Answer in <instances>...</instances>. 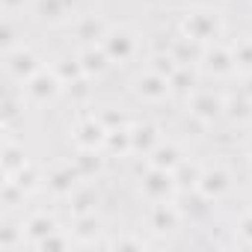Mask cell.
I'll return each instance as SVG.
<instances>
[{"label": "cell", "mask_w": 252, "mask_h": 252, "mask_svg": "<svg viewBox=\"0 0 252 252\" xmlns=\"http://www.w3.org/2000/svg\"><path fill=\"white\" fill-rule=\"evenodd\" d=\"M71 140L77 149H86V152H98L107 140V125L95 116H86L74 125V131H71Z\"/></svg>", "instance_id": "277c9868"}, {"label": "cell", "mask_w": 252, "mask_h": 252, "mask_svg": "<svg viewBox=\"0 0 252 252\" xmlns=\"http://www.w3.org/2000/svg\"><path fill=\"white\" fill-rule=\"evenodd\" d=\"M131 137H134V152H143V155H149L160 143L155 125H137V128H131Z\"/></svg>", "instance_id": "d6986e66"}, {"label": "cell", "mask_w": 252, "mask_h": 252, "mask_svg": "<svg viewBox=\"0 0 252 252\" xmlns=\"http://www.w3.org/2000/svg\"><path fill=\"white\" fill-rule=\"evenodd\" d=\"M63 80L57 77V71L51 68H42L39 74H33L27 83H24V92H27V98L33 101V104H48V101H54L60 92H63Z\"/></svg>", "instance_id": "7a4b0ae2"}, {"label": "cell", "mask_w": 252, "mask_h": 252, "mask_svg": "<svg viewBox=\"0 0 252 252\" xmlns=\"http://www.w3.org/2000/svg\"><path fill=\"white\" fill-rule=\"evenodd\" d=\"M9 181H15L21 190H33V187H36V181H39V172H36V169L27 163V166H24V169H21L15 178H9Z\"/></svg>", "instance_id": "f1b7e54d"}, {"label": "cell", "mask_w": 252, "mask_h": 252, "mask_svg": "<svg viewBox=\"0 0 252 252\" xmlns=\"http://www.w3.org/2000/svg\"><path fill=\"white\" fill-rule=\"evenodd\" d=\"M36 9L48 21H63L71 12V0H36Z\"/></svg>", "instance_id": "ffe728a7"}, {"label": "cell", "mask_w": 252, "mask_h": 252, "mask_svg": "<svg viewBox=\"0 0 252 252\" xmlns=\"http://www.w3.org/2000/svg\"><path fill=\"white\" fill-rule=\"evenodd\" d=\"M249 155H252V146H249Z\"/></svg>", "instance_id": "e575fe53"}, {"label": "cell", "mask_w": 252, "mask_h": 252, "mask_svg": "<svg viewBox=\"0 0 252 252\" xmlns=\"http://www.w3.org/2000/svg\"><path fill=\"white\" fill-rule=\"evenodd\" d=\"M249 172H252V163H249Z\"/></svg>", "instance_id": "d590c367"}, {"label": "cell", "mask_w": 252, "mask_h": 252, "mask_svg": "<svg viewBox=\"0 0 252 252\" xmlns=\"http://www.w3.org/2000/svg\"><path fill=\"white\" fill-rule=\"evenodd\" d=\"M181 36L199 42V45H214L222 36V18L214 9H193L181 18Z\"/></svg>", "instance_id": "6da1fadb"}, {"label": "cell", "mask_w": 252, "mask_h": 252, "mask_svg": "<svg viewBox=\"0 0 252 252\" xmlns=\"http://www.w3.org/2000/svg\"><path fill=\"white\" fill-rule=\"evenodd\" d=\"M36 246H39V249H65V246H68V240H65V237H60V234L54 231V234H48L45 240H39Z\"/></svg>", "instance_id": "4dcf8cb0"}, {"label": "cell", "mask_w": 252, "mask_h": 252, "mask_svg": "<svg viewBox=\"0 0 252 252\" xmlns=\"http://www.w3.org/2000/svg\"><path fill=\"white\" fill-rule=\"evenodd\" d=\"M178 65H181V63H178V60H175L172 54H158V57H152V65H149V68L172 80V74L178 71Z\"/></svg>", "instance_id": "d4e9b609"}, {"label": "cell", "mask_w": 252, "mask_h": 252, "mask_svg": "<svg viewBox=\"0 0 252 252\" xmlns=\"http://www.w3.org/2000/svg\"><path fill=\"white\" fill-rule=\"evenodd\" d=\"M149 222H152V228L155 231H175L178 228V222H181V211L166 199V202H155L152 205V211H149Z\"/></svg>", "instance_id": "30bf717a"}, {"label": "cell", "mask_w": 252, "mask_h": 252, "mask_svg": "<svg viewBox=\"0 0 252 252\" xmlns=\"http://www.w3.org/2000/svg\"><path fill=\"white\" fill-rule=\"evenodd\" d=\"M172 89H193V71H187L184 65H178V71L172 74Z\"/></svg>", "instance_id": "f546056e"}, {"label": "cell", "mask_w": 252, "mask_h": 252, "mask_svg": "<svg viewBox=\"0 0 252 252\" xmlns=\"http://www.w3.org/2000/svg\"><path fill=\"white\" fill-rule=\"evenodd\" d=\"M77 60H80V65H83V74H86V77H98V74H104V71H107V65H110V57H107L104 45H89Z\"/></svg>", "instance_id": "5bb4252c"}, {"label": "cell", "mask_w": 252, "mask_h": 252, "mask_svg": "<svg viewBox=\"0 0 252 252\" xmlns=\"http://www.w3.org/2000/svg\"><path fill=\"white\" fill-rule=\"evenodd\" d=\"M175 187H178L175 172L155 169V166L149 169V175H146V178H143V184H140V190H143V196H146L149 202H166V199H172Z\"/></svg>", "instance_id": "5b68a950"}, {"label": "cell", "mask_w": 252, "mask_h": 252, "mask_svg": "<svg viewBox=\"0 0 252 252\" xmlns=\"http://www.w3.org/2000/svg\"><path fill=\"white\" fill-rule=\"evenodd\" d=\"M77 178H80V172H77V166L71 169V166H57V169H51L48 172V187L57 193V196H71L74 190H77Z\"/></svg>", "instance_id": "4fadbf2b"}, {"label": "cell", "mask_w": 252, "mask_h": 252, "mask_svg": "<svg viewBox=\"0 0 252 252\" xmlns=\"http://www.w3.org/2000/svg\"><path fill=\"white\" fill-rule=\"evenodd\" d=\"M68 199H71V211H74V217L92 214V205L98 202V199H95V193H92L89 187H77V190H74Z\"/></svg>", "instance_id": "7402d4cb"}, {"label": "cell", "mask_w": 252, "mask_h": 252, "mask_svg": "<svg viewBox=\"0 0 252 252\" xmlns=\"http://www.w3.org/2000/svg\"><path fill=\"white\" fill-rule=\"evenodd\" d=\"M54 231H57V222H54V217H48V214H33V217L27 220V225H24V234H27L33 243L45 240V237L54 234Z\"/></svg>", "instance_id": "ac0fdd59"}, {"label": "cell", "mask_w": 252, "mask_h": 252, "mask_svg": "<svg viewBox=\"0 0 252 252\" xmlns=\"http://www.w3.org/2000/svg\"><path fill=\"white\" fill-rule=\"evenodd\" d=\"M225 113L234 119V122H249L252 119V98L243 92L240 98H228L225 101Z\"/></svg>", "instance_id": "44dd1931"}, {"label": "cell", "mask_w": 252, "mask_h": 252, "mask_svg": "<svg viewBox=\"0 0 252 252\" xmlns=\"http://www.w3.org/2000/svg\"><path fill=\"white\" fill-rule=\"evenodd\" d=\"M237 234L243 237V243L252 246V214H243V217H240V222H237Z\"/></svg>", "instance_id": "1f68e13d"}, {"label": "cell", "mask_w": 252, "mask_h": 252, "mask_svg": "<svg viewBox=\"0 0 252 252\" xmlns=\"http://www.w3.org/2000/svg\"><path fill=\"white\" fill-rule=\"evenodd\" d=\"M222 110H225V101H222L220 95H214V92L199 89V92H193V98H190V113L199 116V119H205V122L217 119Z\"/></svg>", "instance_id": "8fae6325"}, {"label": "cell", "mask_w": 252, "mask_h": 252, "mask_svg": "<svg viewBox=\"0 0 252 252\" xmlns=\"http://www.w3.org/2000/svg\"><path fill=\"white\" fill-rule=\"evenodd\" d=\"M181 152H178V146L175 143H158L152 152H149V166H155V169H166V172H175L178 166H181Z\"/></svg>", "instance_id": "7c38bea8"}, {"label": "cell", "mask_w": 252, "mask_h": 252, "mask_svg": "<svg viewBox=\"0 0 252 252\" xmlns=\"http://www.w3.org/2000/svg\"><path fill=\"white\" fill-rule=\"evenodd\" d=\"M6 71L15 77V80H21V83H27L33 74H39L42 71V63H39V57L30 51V48H15V51H9L6 54Z\"/></svg>", "instance_id": "8992f818"}, {"label": "cell", "mask_w": 252, "mask_h": 252, "mask_svg": "<svg viewBox=\"0 0 252 252\" xmlns=\"http://www.w3.org/2000/svg\"><path fill=\"white\" fill-rule=\"evenodd\" d=\"M228 184H231L228 172L222 166H214V169H202V178H199L196 190H199V196H205L208 202H214V199H220L228 190Z\"/></svg>", "instance_id": "ba28073f"}, {"label": "cell", "mask_w": 252, "mask_h": 252, "mask_svg": "<svg viewBox=\"0 0 252 252\" xmlns=\"http://www.w3.org/2000/svg\"><path fill=\"white\" fill-rule=\"evenodd\" d=\"M104 51L110 57V63H128L134 54H137V36L128 30V27H116V30H107L104 36Z\"/></svg>", "instance_id": "3957f363"}, {"label": "cell", "mask_w": 252, "mask_h": 252, "mask_svg": "<svg viewBox=\"0 0 252 252\" xmlns=\"http://www.w3.org/2000/svg\"><path fill=\"white\" fill-rule=\"evenodd\" d=\"M199 178H202V166L199 163H184L175 169V181L178 187H199Z\"/></svg>", "instance_id": "cb8c5ba5"}, {"label": "cell", "mask_w": 252, "mask_h": 252, "mask_svg": "<svg viewBox=\"0 0 252 252\" xmlns=\"http://www.w3.org/2000/svg\"><path fill=\"white\" fill-rule=\"evenodd\" d=\"M231 54H234V68L252 71V39H240V42L231 48Z\"/></svg>", "instance_id": "4316f807"}, {"label": "cell", "mask_w": 252, "mask_h": 252, "mask_svg": "<svg viewBox=\"0 0 252 252\" xmlns=\"http://www.w3.org/2000/svg\"><path fill=\"white\" fill-rule=\"evenodd\" d=\"M243 92H246V95H249V98H252V71H249V74H246V86H243Z\"/></svg>", "instance_id": "836d02e7"}, {"label": "cell", "mask_w": 252, "mask_h": 252, "mask_svg": "<svg viewBox=\"0 0 252 252\" xmlns=\"http://www.w3.org/2000/svg\"><path fill=\"white\" fill-rule=\"evenodd\" d=\"M134 92L143 98V101H149V104H160L169 92H172V83H169V77H163V74H158V71H146V74H140L137 77V86H134Z\"/></svg>", "instance_id": "52a82bcc"}, {"label": "cell", "mask_w": 252, "mask_h": 252, "mask_svg": "<svg viewBox=\"0 0 252 252\" xmlns=\"http://www.w3.org/2000/svg\"><path fill=\"white\" fill-rule=\"evenodd\" d=\"M54 71H57V77L68 86V83H74V80H80V77H86L83 74V65H80V60H60L57 65H54Z\"/></svg>", "instance_id": "603a6c76"}, {"label": "cell", "mask_w": 252, "mask_h": 252, "mask_svg": "<svg viewBox=\"0 0 252 252\" xmlns=\"http://www.w3.org/2000/svg\"><path fill=\"white\" fill-rule=\"evenodd\" d=\"M27 163H30V160L24 158V149L15 146L12 140H6V143H3V175H6V178H15Z\"/></svg>", "instance_id": "e0dca14e"}, {"label": "cell", "mask_w": 252, "mask_h": 252, "mask_svg": "<svg viewBox=\"0 0 252 252\" xmlns=\"http://www.w3.org/2000/svg\"><path fill=\"white\" fill-rule=\"evenodd\" d=\"M98 231V220H95V214H83V217H77V237L80 240H86V237H92Z\"/></svg>", "instance_id": "83f0119b"}, {"label": "cell", "mask_w": 252, "mask_h": 252, "mask_svg": "<svg viewBox=\"0 0 252 252\" xmlns=\"http://www.w3.org/2000/svg\"><path fill=\"white\" fill-rule=\"evenodd\" d=\"M21 6H24V0H3V12H9V15L18 12Z\"/></svg>", "instance_id": "d6a6232c"}, {"label": "cell", "mask_w": 252, "mask_h": 252, "mask_svg": "<svg viewBox=\"0 0 252 252\" xmlns=\"http://www.w3.org/2000/svg\"><path fill=\"white\" fill-rule=\"evenodd\" d=\"M104 36H107V24H104L101 18L86 15V18L77 21V39H83L86 45H101Z\"/></svg>", "instance_id": "2e32d148"}, {"label": "cell", "mask_w": 252, "mask_h": 252, "mask_svg": "<svg viewBox=\"0 0 252 252\" xmlns=\"http://www.w3.org/2000/svg\"><path fill=\"white\" fill-rule=\"evenodd\" d=\"M104 149H107L110 155H128V152H134V137H131V131L122 128V125H116V128H107Z\"/></svg>", "instance_id": "9a60e30c"}, {"label": "cell", "mask_w": 252, "mask_h": 252, "mask_svg": "<svg viewBox=\"0 0 252 252\" xmlns=\"http://www.w3.org/2000/svg\"><path fill=\"white\" fill-rule=\"evenodd\" d=\"M74 166H77L80 175L98 172V169H101V155H98V152H86V149H80V155L74 158Z\"/></svg>", "instance_id": "484cf974"}, {"label": "cell", "mask_w": 252, "mask_h": 252, "mask_svg": "<svg viewBox=\"0 0 252 252\" xmlns=\"http://www.w3.org/2000/svg\"><path fill=\"white\" fill-rule=\"evenodd\" d=\"M202 63H205V68L211 71V74H217V77H225V74H231L234 71V54L228 51V48H222V45H208V51H202Z\"/></svg>", "instance_id": "9c48e42d"}]
</instances>
